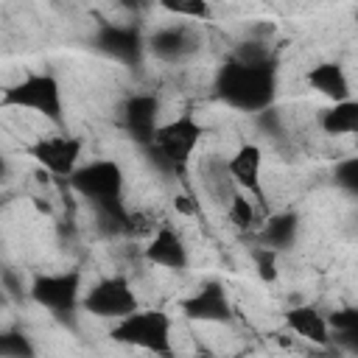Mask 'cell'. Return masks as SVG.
<instances>
[{
	"label": "cell",
	"mask_w": 358,
	"mask_h": 358,
	"mask_svg": "<svg viewBox=\"0 0 358 358\" xmlns=\"http://www.w3.org/2000/svg\"><path fill=\"white\" fill-rule=\"evenodd\" d=\"M145 45L159 62L176 64V62L190 59L201 48V39L190 25H165V28L154 31Z\"/></svg>",
	"instance_id": "cell-9"
},
{
	"label": "cell",
	"mask_w": 358,
	"mask_h": 358,
	"mask_svg": "<svg viewBox=\"0 0 358 358\" xmlns=\"http://www.w3.org/2000/svg\"><path fill=\"white\" fill-rule=\"evenodd\" d=\"M0 103L11 106V109L36 112V115L53 120L56 126L64 120V115H62V87L50 73H25L20 81H14L3 90Z\"/></svg>",
	"instance_id": "cell-3"
},
{
	"label": "cell",
	"mask_w": 358,
	"mask_h": 358,
	"mask_svg": "<svg viewBox=\"0 0 358 358\" xmlns=\"http://www.w3.org/2000/svg\"><path fill=\"white\" fill-rule=\"evenodd\" d=\"M31 296L53 313H67L81 302V274L78 271L39 274L31 282Z\"/></svg>",
	"instance_id": "cell-8"
},
{
	"label": "cell",
	"mask_w": 358,
	"mask_h": 358,
	"mask_svg": "<svg viewBox=\"0 0 358 358\" xmlns=\"http://www.w3.org/2000/svg\"><path fill=\"white\" fill-rule=\"evenodd\" d=\"M252 257H255L257 274H260L263 280H274V277H277V252H274V249H268V246L260 243V249H255Z\"/></svg>",
	"instance_id": "cell-23"
},
{
	"label": "cell",
	"mask_w": 358,
	"mask_h": 358,
	"mask_svg": "<svg viewBox=\"0 0 358 358\" xmlns=\"http://www.w3.org/2000/svg\"><path fill=\"white\" fill-rule=\"evenodd\" d=\"M173 207H176V213L196 215V204H193V199H190V196H176V199H173Z\"/></svg>",
	"instance_id": "cell-25"
},
{
	"label": "cell",
	"mask_w": 358,
	"mask_h": 358,
	"mask_svg": "<svg viewBox=\"0 0 358 358\" xmlns=\"http://www.w3.org/2000/svg\"><path fill=\"white\" fill-rule=\"evenodd\" d=\"M120 120L126 126V131L140 143L148 145L157 126H159V103L154 95L137 92L131 98H126V103L120 106Z\"/></svg>",
	"instance_id": "cell-11"
},
{
	"label": "cell",
	"mask_w": 358,
	"mask_h": 358,
	"mask_svg": "<svg viewBox=\"0 0 358 358\" xmlns=\"http://www.w3.org/2000/svg\"><path fill=\"white\" fill-rule=\"evenodd\" d=\"M157 6L173 17H185V20H213V6L210 0H157Z\"/></svg>",
	"instance_id": "cell-21"
},
{
	"label": "cell",
	"mask_w": 358,
	"mask_h": 358,
	"mask_svg": "<svg viewBox=\"0 0 358 358\" xmlns=\"http://www.w3.org/2000/svg\"><path fill=\"white\" fill-rule=\"evenodd\" d=\"M199 176H201V185L207 190V196L218 204V207H227V201L235 196L238 185L232 182L229 171H227V159L218 157V154H210L201 159L199 165Z\"/></svg>",
	"instance_id": "cell-16"
},
{
	"label": "cell",
	"mask_w": 358,
	"mask_h": 358,
	"mask_svg": "<svg viewBox=\"0 0 358 358\" xmlns=\"http://www.w3.org/2000/svg\"><path fill=\"white\" fill-rule=\"evenodd\" d=\"M277 90V67L274 62L246 64L229 59L215 76V92L224 103L241 112H263L271 106Z\"/></svg>",
	"instance_id": "cell-1"
},
{
	"label": "cell",
	"mask_w": 358,
	"mask_h": 358,
	"mask_svg": "<svg viewBox=\"0 0 358 358\" xmlns=\"http://www.w3.org/2000/svg\"><path fill=\"white\" fill-rule=\"evenodd\" d=\"M3 285L8 288V294H11V296H22V285L17 282V277H14L11 271H3Z\"/></svg>",
	"instance_id": "cell-26"
},
{
	"label": "cell",
	"mask_w": 358,
	"mask_h": 358,
	"mask_svg": "<svg viewBox=\"0 0 358 358\" xmlns=\"http://www.w3.org/2000/svg\"><path fill=\"white\" fill-rule=\"evenodd\" d=\"M81 308L90 313V316H98V319H123L126 313H131L134 308H140V299L129 282V277L123 274H112V277H103L98 280L84 296H81Z\"/></svg>",
	"instance_id": "cell-6"
},
{
	"label": "cell",
	"mask_w": 358,
	"mask_h": 358,
	"mask_svg": "<svg viewBox=\"0 0 358 358\" xmlns=\"http://www.w3.org/2000/svg\"><path fill=\"white\" fill-rule=\"evenodd\" d=\"M296 229H299V218L294 213H277V215L266 218V224L260 229V241H263V246L280 252L294 243Z\"/></svg>",
	"instance_id": "cell-19"
},
{
	"label": "cell",
	"mask_w": 358,
	"mask_h": 358,
	"mask_svg": "<svg viewBox=\"0 0 358 358\" xmlns=\"http://www.w3.org/2000/svg\"><path fill=\"white\" fill-rule=\"evenodd\" d=\"M308 87L316 90L319 95L330 98V101H344L352 98L350 90V78L344 73V67L338 62H319L308 70Z\"/></svg>",
	"instance_id": "cell-15"
},
{
	"label": "cell",
	"mask_w": 358,
	"mask_h": 358,
	"mask_svg": "<svg viewBox=\"0 0 358 358\" xmlns=\"http://www.w3.org/2000/svg\"><path fill=\"white\" fill-rule=\"evenodd\" d=\"M336 182L344 190H350V193L358 190V159L355 157H350V159H344V162L336 165Z\"/></svg>",
	"instance_id": "cell-24"
},
{
	"label": "cell",
	"mask_w": 358,
	"mask_h": 358,
	"mask_svg": "<svg viewBox=\"0 0 358 358\" xmlns=\"http://www.w3.org/2000/svg\"><path fill=\"white\" fill-rule=\"evenodd\" d=\"M227 171L238 190L249 193L255 201H263V151L255 143H243L235 148V154L227 159Z\"/></svg>",
	"instance_id": "cell-10"
},
{
	"label": "cell",
	"mask_w": 358,
	"mask_h": 358,
	"mask_svg": "<svg viewBox=\"0 0 358 358\" xmlns=\"http://www.w3.org/2000/svg\"><path fill=\"white\" fill-rule=\"evenodd\" d=\"M285 324L305 341H313V344H327L330 341V324H327V316L313 308V305H296L285 313Z\"/></svg>",
	"instance_id": "cell-17"
},
{
	"label": "cell",
	"mask_w": 358,
	"mask_h": 358,
	"mask_svg": "<svg viewBox=\"0 0 358 358\" xmlns=\"http://www.w3.org/2000/svg\"><path fill=\"white\" fill-rule=\"evenodd\" d=\"M6 179H8V159L0 151V182H6Z\"/></svg>",
	"instance_id": "cell-27"
},
{
	"label": "cell",
	"mask_w": 358,
	"mask_h": 358,
	"mask_svg": "<svg viewBox=\"0 0 358 358\" xmlns=\"http://www.w3.org/2000/svg\"><path fill=\"white\" fill-rule=\"evenodd\" d=\"M109 336L129 347L171 355V319L157 308H134L112 324Z\"/></svg>",
	"instance_id": "cell-4"
},
{
	"label": "cell",
	"mask_w": 358,
	"mask_h": 358,
	"mask_svg": "<svg viewBox=\"0 0 358 358\" xmlns=\"http://www.w3.org/2000/svg\"><path fill=\"white\" fill-rule=\"evenodd\" d=\"M95 45H98V50H103L106 56H112L117 62H137L145 42L129 25H103Z\"/></svg>",
	"instance_id": "cell-14"
},
{
	"label": "cell",
	"mask_w": 358,
	"mask_h": 358,
	"mask_svg": "<svg viewBox=\"0 0 358 358\" xmlns=\"http://www.w3.org/2000/svg\"><path fill=\"white\" fill-rule=\"evenodd\" d=\"M123 168L115 159H92V162H81L70 176H67V187L73 193H78L81 199H87L90 204L98 201H109V199H120L123 196Z\"/></svg>",
	"instance_id": "cell-5"
},
{
	"label": "cell",
	"mask_w": 358,
	"mask_h": 358,
	"mask_svg": "<svg viewBox=\"0 0 358 358\" xmlns=\"http://www.w3.org/2000/svg\"><path fill=\"white\" fill-rule=\"evenodd\" d=\"M319 126L324 129V134H333V137L358 131V103H355L352 98L333 101V106H327V109L322 112Z\"/></svg>",
	"instance_id": "cell-18"
},
{
	"label": "cell",
	"mask_w": 358,
	"mask_h": 358,
	"mask_svg": "<svg viewBox=\"0 0 358 358\" xmlns=\"http://www.w3.org/2000/svg\"><path fill=\"white\" fill-rule=\"evenodd\" d=\"M143 257L151 263V266H159V268H185L187 266V246L185 241L176 235V229H171L168 224L157 227L143 249Z\"/></svg>",
	"instance_id": "cell-13"
},
{
	"label": "cell",
	"mask_w": 358,
	"mask_h": 358,
	"mask_svg": "<svg viewBox=\"0 0 358 358\" xmlns=\"http://www.w3.org/2000/svg\"><path fill=\"white\" fill-rule=\"evenodd\" d=\"M0 355H34V347L22 333L6 330L0 333Z\"/></svg>",
	"instance_id": "cell-22"
},
{
	"label": "cell",
	"mask_w": 358,
	"mask_h": 358,
	"mask_svg": "<svg viewBox=\"0 0 358 358\" xmlns=\"http://www.w3.org/2000/svg\"><path fill=\"white\" fill-rule=\"evenodd\" d=\"M227 218L238 227V229H252L257 224V207H255V199L243 190H235V196L227 201L224 207Z\"/></svg>",
	"instance_id": "cell-20"
},
{
	"label": "cell",
	"mask_w": 358,
	"mask_h": 358,
	"mask_svg": "<svg viewBox=\"0 0 358 358\" xmlns=\"http://www.w3.org/2000/svg\"><path fill=\"white\" fill-rule=\"evenodd\" d=\"M81 140L67 131L42 134L28 145V154L39 162V168L56 179H67L81 165Z\"/></svg>",
	"instance_id": "cell-7"
},
{
	"label": "cell",
	"mask_w": 358,
	"mask_h": 358,
	"mask_svg": "<svg viewBox=\"0 0 358 358\" xmlns=\"http://www.w3.org/2000/svg\"><path fill=\"white\" fill-rule=\"evenodd\" d=\"M204 137V126L190 115H179L173 120H165L157 126L151 143L145 145L151 162L162 171V173H182L187 168V162L193 159L199 143Z\"/></svg>",
	"instance_id": "cell-2"
},
{
	"label": "cell",
	"mask_w": 358,
	"mask_h": 358,
	"mask_svg": "<svg viewBox=\"0 0 358 358\" xmlns=\"http://www.w3.org/2000/svg\"><path fill=\"white\" fill-rule=\"evenodd\" d=\"M123 6H129V8H140V6H145L148 0H120Z\"/></svg>",
	"instance_id": "cell-28"
},
{
	"label": "cell",
	"mask_w": 358,
	"mask_h": 358,
	"mask_svg": "<svg viewBox=\"0 0 358 358\" xmlns=\"http://www.w3.org/2000/svg\"><path fill=\"white\" fill-rule=\"evenodd\" d=\"M179 305H182V313L196 322H229L232 316V305L221 282H204L199 291L185 296Z\"/></svg>",
	"instance_id": "cell-12"
}]
</instances>
